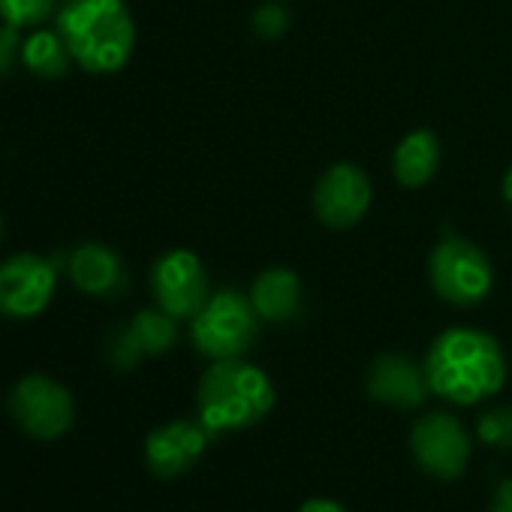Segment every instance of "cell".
<instances>
[{
  "mask_svg": "<svg viewBox=\"0 0 512 512\" xmlns=\"http://www.w3.org/2000/svg\"><path fill=\"white\" fill-rule=\"evenodd\" d=\"M422 365L431 395L458 407H473L497 395L506 383V359L500 344L488 332L467 326L440 332Z\"/></svg>",
  "mask_w": 512,
  "mask_h": 512,
  "instance_id": "cell-1",
  "label": "cell"
},
{
  "mask_svg": "<svg viewBox=\"0 0 512 512\" xmlns=\"http://www.w3.org/2000/svg\"><path fill=\"white\" fill-rule=\"evenodd\" d=\"M275 401V383L263 368L244 359H217L199 377L196 419L217 440L260 425L275 410Z\"/></svg>",
  "mask_w": 512,
  "mask_h": 512,
  "instance_id": "cell-2",
  "label": "cell"
},
{
  "mask_svg": "<svg viewBox=\"0 0 512 512\" xmlns=\"http://www.w3.org/2000/svg\"><path fill=\"white\" fill-rule=\"evenodd\" d=\"M73 64L91 76L127 67L136 49V25L124 0H67L55 16Z\"/></svg>",
  "mask_w": 512,
  "mask_h": 512,
  "instance_id": "cell-3",
  "label": "cell"
},
{
  "mask_svg": "<svg viewBox=\"0 0 512 512\" xmlns=\"http://www.w3.org/2000/svg\"><path fill=\"white\" fill-rule=\"evenodd\" d=\"M260 338V314H256L250 296L238 290H217L190 317V344L199 356L217 359H241Z\"/></svg>",
  "mask_w": 512,
  "mask_h": 512,
  "instance_id": "cell-4",
  "label": "cell"
},
{
  "mask_svg": "<svg viewBox=\"0 0 512 512\" xmlns=\"http://www.w3.org/2000/svg\"><path fill=\"white\" fill-rule=\"evenodd\" d=\"M428 278L443 302L455 308H473L488 299L494 269L473 241L449 235L437 241V247L428 256Z\"/></svg>",
  "mask_w": 512,
  "mask_h": 512,
  "instance_id": "cell-5",
  "label": "cell"
},
{
  "mask_svg": "<svg viewBox=\"0 0 512 512\" xmlns=\"http://www.w3.org/2000/svg\"><path fill=\"white\" fill-rule=\"evenodd\" d=\"M61 263L40 253H16L0 263V317L34 320L40 317L58 290Z\"/></svg>",
  "mask_w": 512,
  "mask_h": 512,
  "instance_id": "cell-6",
  "label": "cell"
},
{
  "mask_svg": "<svg viewBox=\"0 0 512 512\" xmlns=\"http://www.w3.org/2000/svg\"><path fill=\"white\" fill-rule=\"evenodd\" d=\"M410 455L419 464V470L431 479L452 482L464 476L473 443L461 419L452 413H425L410 428Z\"/></svg>",
  "mask_w": 512,
  "mask_h": 512,
  "instance_id": "cell-7",
  "label": "cell"
},
{
  "mask_svg": "<svg viewBox=\"0 0 512 512\" xmlns=\"http://www.w3.org/2000/svg\"><path fill=\"white\" fill-rule=\"evenodd\" d=\"M10 413L25 434L58 440L76 422V401L64 383L46 374H28L10 392Z\"/></svg>",
  "mask_w": 512,
  "mask_h": 512,
  "instance_id": "cell-8",
  "label": "cell"
},
{
  "mask_svg": "<svg viewBox=\"0 0 512 512\" xmlns=\"http://www.w3.org/2000/svg\"><path fill=\"white\" fill-rule=\"evenodd\" d=\"M151 293L160 311L175 320H190L208 302V272L193 250H169L151 269Z\"/></svg>",
  "mask_w": 512,
  "mask_h": 512,
  "instance_id": "cell-9",
  "label": "cell"
},
{
  "mask_svg": "<svg viewBox=\"0 0 512 512\" xmlns=\"http://www.w3.org/2000/svg\"><path fill=\"white\" fill-rule=\"evenodd\" d=\"M371 199H374L371 178L356 163L329 166L314 187V211L332 229L356 226L368 214Z\"/></svg>",
  "mask_w": 512,
  "mask_h": 512,
  "instance_id": "cell-10",
  "label": "cell"
},
{
  "mask_svg": "<svg viewBox=\"0 0 512 512\" xmlns=\"http://www.w3.org/2000/svg\"><path fill=\"white\" fill-rule=\"evenodd\" d=\"M211 440L199 419H172L145 437V464L157 479H178L202 461Z\"/></svg>",
  "mask_w": 512,
  "mask_h": 512,
  "instance_id": "cell-11",
  "label": "cell"
},
{
  "mask_svg": "<svg viewBox=\"0 0 512 512\" xmlns=\"http://www.w3.org/2000/svg\"><path fill=\"white\" fill-rule=\"evenodd\" d=\"M365 389L377 404H386L395 410H416L431 395L425 365H416L410 356H401V353H386L374 359L365 377Z\"/></svg>",
  "mask_w": 512,
  "mask_h": 512,
  "instance_id": "cell-12",
  "label": "cell"
},
{
  "mask_svg": "<svg viewBox=\"0 0 512 512\" xmlns=\"http://www.w3.org/2000/svg\"><path fill=\"white\" fill-rule=\"evenodd\" d=\"M67 275L73 287L91 299H121L127 293V266L121 256L100 244V241H85L73 247L64 256Z\"/></svg>",
  "mask_w": 512,
  "mask_h": 512,
  "instance_id": "cell-13",
  "label": "cell"
},
{
  "mask_svg": "<svg viewBox=\"0 0 512 512\" xmlns=\"http://www.w3.org/2000/svg\"><path fill=\"white\" fill-rule=\"evenodd\" d=\"M250 302L266 323H293L302 317V281L290 269H266L250 287Z\"/></svg>",
  "mask_w": 512,
  "mask_h": 512,
  "instance_id": "cell-14",
  "label": "cell"
},
{
  "mask_svg": "<svg viewBox=\"0 0 512 512\" xmlns=\"http://www.w3.org/2000/svg\"><path fill=\"white\" fill-rule=\"evenodd\" d=\"M437 163H440V142L431 130H413L407 133L395 154H392V169H395V178L404 184V187H422L434 178L437 172Z\"/></svg>",
  "mask_w": 512,
  "mask_h": 512,
  "instance_id": "cell-15",
  "label": "cell"
},
{
  "mask_svg": "<svg viewBox=\"0 0 512 512\" xmlns=\"http://www.w3.org/2000/svg\"><path fill=\"white\" fill-rule=\"evenodd\" d=\"M22 67L40 79H64L73 67V55L64 43V37L46 28H37L22 43Z\"/></svg>",
  "mask_w": 512,
  "mask_h": 512,
  "instance_id": "cell-16",
  "label": "cell"
},
{
  "mask_svg": "<svg viewBox=\"0 0 512 512\" xmlns=\"http://www.w3.org/2000/svg\"><path fill=\"white\" fill-rule=\"evenodd\" d=\"M136 347L142 350V356H163L175 347L178 341V326H175V317H169L166 311L160 308H148V311H139L130 323H127Z\"/></svg>",
  "mask_w": 512,
  "mask_h": 512,
  "instance_id": "cell-17",
  "label": "cell"
},
{
  "mask_svg": "<svg viewBox=\"0 0 512 512\" xmlns=\"http://www.w3.org/2000/svg\"><path fill=\"white\" fill-rule=\"evenodd\" d=\"M61 0H0V22H7L19 31L40 28L52 16H58Z\"/></svg>",
  "mask_w": 512,
  "mask_h": 512,
  "instance_id": "cell-18",
  "label": "cell"
},
{
  "mask_svg": "<svg viewBox=\"0 0 512 512\" xmlns=\"http://www.w3.org/2000/svg\"><path fill=\"white\" fill-rule=\"evenodd\" d=\"M476 437L497 452H509L512 449V404L485 410L476 419Z\"/></svg>",
  "mask_w": 512,
  "mask_h": 512,
  "instance_id": "cell-19",
  "label": "cell"
},
{
  "mask_svg": "<svg viewBox=\"0 0 512 512\" xmlns=\"http://www.w3.org/2000/svg\"><path fill=\"white\" fill-rule=\"evenodd\" d=\"M106 359H109V365L118 368V371H133V368H139V362H142L145 356H142V350L136 347L130 329H127V326H115V329L109 332V338H106Z\"/></svg>",
  "mask_w": 512,
  "mask_h": 512,
  "instance_id": "cell-20",
  "label": "cell"
},
{
  "mask_svg": "<svg viewBox=\"0 0 512 512\" xmlns=\"http://www.w3.org/2000/svg\"><path fill=\"white\" fill-rule=\"evenodd\" d=\"M22 31L0 22V79L10 76L16 64H22Z\"/></svg>",
  "mask_w": 512,
  "mask_h": 512,
  "instance_id": "cell-21",
  "label": "cell"
},
{
  "mask_svg": "<svg viewBox=\"0 0 512 512\" xmlns=\"http://www.w3.org/2000/svg\"><path fill=\"white\" fill-rule=\"evenodd\" d=\"M253 25H256V31H260V37H281L287 28V13L278 4H266L260 13H256Z\"/></svg>",
  "mask_w": 512,
  "mask_h": 512,
  "instance_id": "cell-22",
  "label": "cell"
},
{
  "mask_svg": "<svg viewBox=\"0 0 512 512\" xmlns=\"http://www.w3.org/2000/svg\"><path fill=\"white\" fill-rule=\"evenodd\" d=\"M488 512H512V479H500L494 494H491V509Z\"/></svg>",
  "mask_w": 512,
  "mask_h": 512,
  "instance_id": "cell-23",
  "label": "cell"
},
{
  "mask_svg": "<svg viewBox=\"0 0 512 512\" xmlns=\"http://www.w3.org/2000/svg\"><path fill=\"white\" fill-rule=\"evenodd\" d=\"M299 512H347L338 500H329V497H311L299 506Z\"/></svg>",
  "mask_w": 512,
  "mask_h": 512,
  "instance_id": "cell-24",
  "label": "cell"
},
{
  "mask_svg": "<svg viewBox=\"0 0 512 512\" xmlns=\"http://www.w3.org/2000/svg\"><path fill=\"white\" fill-rule=\"evenodd\" d=\"M503 199H506V205L512 208V169H509L506 178H503Z\"/></svg>",
  "mask_w": 512,
  "mask_h": 512,
  "instance_id": "cell-25",
  "label": "cell"
},
{
  "mask_svg": "<svg viewBox=\"0 0 512 512\" xmlns=\"http://www.w3.org/2000/svg\"><path fill=\"white\" fill-rule=\"evenodd\" d=\"M0 238H4V217H0Z\"/></svg>",
  "mask_w": 512,
  "mask_h": 512,
  "instance_id": "cell-26",
  "label": "cell"
}]
</instances>
